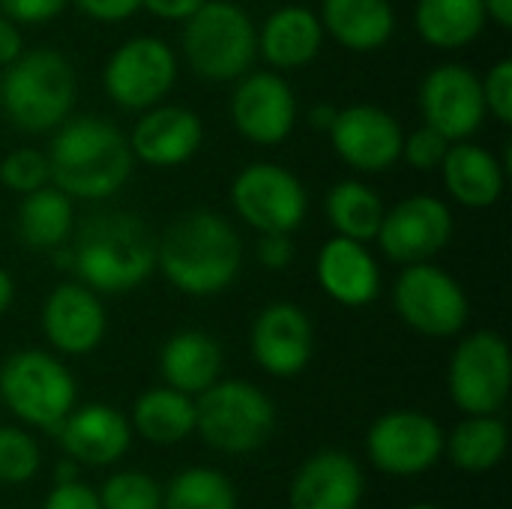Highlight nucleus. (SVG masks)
Wrapping results in <instances>:
<instances>
[{"instance_id": "ddd939ff", "label": "nucleus", "mask_w": 512, "mask_h": 509, "mask_svg": "<svg viewBox=\"0 0 512 509\" xmlns=\"http://www.w3.org/2000/svg\"><path fill=\"white\" fill-rule=\"evenodd\" d=\"M420 111L450 144L468 141L486 120L480 75L465 63H438L420 84Z\"/></svg>"}, {"instance_id": "20e7f679", "label": "nucleus", "mask_w": 512, "mask_h": 509, "mask_svg": "<svg viewBox=\"0 0 512 509\" xmlns=\"http://www.w3.org/2000/svg\"><path fill=\"white\" fill-rule=\"evenodd\" d=\"M78 78L57 48L21 51L0 75V108L21 132L57 129L75 105Z\"/></svg>"}, {"instance_id": "a19ab883", "label": "nucleus", "mask_w": 512, "mask_h": 509, "mask_svg": "<svg viewBox=\"0 0 512 509\" xmlns=\"http://www.w3.org/2000/svg\"><path fill=\"white\" fill-rule=\"evenodd\" d=\"M69 3H75L87 18L105 21V24L126 21L141 9V0H69Z\"/></svg>"}, {"instance_id": "f03ea898", "label": "nucleus", "mask_w": 512, "mask_h": 509, "mask_svg": "<svg viewBox=\"0 0 512 509\" xmlns=\"http://www.w3.org/2000/svg\"><path fill=\"white\" fill-rule=\"evenodd\" d=\"M51 183L72 201H105L132 177L135 156L129 138L105 117H66L48 147Z\"/></svg>"}, {"instance_id": "2f4dec72", "label": "nucleus", "mask_w": 512, "mask_h": 509, "mask_svg": "<svg viewBox=\"0 0 512 509\" xmlns=\"http://www.w3.org/2000/svg\"><path fill=\"white\" fill-rule=\"evenodd\" d=\"M162 509H237V492L213 468H186L162 492Z\"/></svg>"}, {"instance_id": "c85d7f7f", "label": "nucleus", "mask_w": 512, "mask_h": 509, "mask_svg": "<svg viewBox=\"0 0 512 509\" xmlns=\"http://www.w3.org/2000/svg\"><path fill=\"white\" fill-rule=\"evenodd\" d=\"M132 426L150 444H177L195 432V399L174 387L147 390L132 408Z\"/></svg>"}, {"instance_id": "6e6552de", "label": "nucleus", "mask_w": 512, "mask_h": 509, "mask_svg": "<svg viewBox=\"0 0 512 509\" xmlns=\"http://www.w3.org/2000/svg\"><path fill=\"white\" fill-rule=\"evenodd\" d=\"M393 306L411 330L429 339L459 336L471 318V303L459 279L429 261L402 267L393 285Z\"/></svg>"}, {"instance_id": "4468645a", "label": "nucleus", "mask_w": 512, "mask_h": 509, "mask_svg": "<svg viewBox=\"0 0 512 509\" xmlns=\"http://www.w3.org/2000/svg\"><path fill=\"white\" fill-rule=\"evenodd\" d=\"M366 447L378 471L390 477H417L441 459L444 432L429 414L390 411L372 423Z\"/></svg>"}, {"instance_id": "c03bdc74", "label": "nucleus", "mask_w": 512, "mask_h": 509, "mask_svg": "<svg viewBox=\"0 0 512 509\" xmlns=\"http://www.w3.org/2000/svg\"><path fill=\"white\" fill-rule=\"evenodd\" d=\"M486 18H492L501 30L512 27V0H483Z\"/></svg>"}, {"instance_id": "0eeeda50", "label": "nucleus", "mask_w": 512, "mask_h": 509, "mask_svg": "<svg viewBox=\"0 0 512 509\" xmlns=\"http://www.w3.org/2000/svg\"><path fill=\"white\" fill-rule=\"evenodd\" d=\"M72 372L45 351H15L0 366V399L24 423L54 432L75 408Z\"/></svg>"}, {"instance_id": "79ce46f5", "label": "nucleus", "mask_w": 512, "mask_h": 509, "mask_svg": "<svg viewBox=\"0 0 512 509\" xmlns=\"http://www.w3.org/2000/svg\"><path fill=\"white\" fill-rule=\"evenodd\" d=\"M204 0H141V9L162 21H186L201 9Z\"/></svg>"}, {"instance_id": "f257e3e1", "label": "nucleus", "mask_w": 512, "mask_h": 509, "mask_svg": "<svg viewBox=\"0 0 512 509\" xmlns=\"http://www.w3.org/2000/svg\"><path fill=\"white\" fill-rule=\"evenodd\" d=\"M156 267L180 294L216 297L234 285L243 267V243L222 213L189 210L159 237Z\"/></svg>"}, {"instance_id": "423d86ee", "label": "nucleus", "mask_w": 512, "mask_h": 509, "mask_svg": "<svg viewBox=\"0 0 512 509\" xmlns=\"http://www.w3.org/2000/svg\"><path fill=\"white\" fill-rule=\"evenodd\" d=\"M276 429L270 396L249 381H216L195 399V432L219 453L261 450Z\"/></svg>"}, {"instance_id": "a878e982", "label": "nucleus", "mask_w": 512, "mask_h": 509, "mask_svg": "<svg viewBox=\"0 0 512 509\" xmlns=\"http://www.w3.org/2000/svg\"><path fill=\"white\" fill-rule=\"evenodd\" d=\"M159 369L168 387L198 396L222 375V348L204 330H180L174 333L159 354Z\"/></svg>"}, {"instance_id": "4c0bfd02", "label": "nucleus", "mask_w": 512, "mask_h": 509, "mask_svg": "<svg viewBox=\"0 0 512 509\" xmlns=\"http://www.w3.org/2000/svg\"><path fill=\"white\" fill-rule=\"evenodd\" d=\"M69 0H0V12L15 24H45L54 21Z\"/></svg>"}, {"instance_id": "c9c22d12", "label": "nucleus", "mask_w": 512, "mask_h": 509, "mask_svg": "<svg viewBox=\"0 0 512 509\" xmlns=\"http://www.w3.org/2000/svg\"><path fill=\"white\" fill-rule=\"evenodd\" d=\"M447 150H450V141L432 126H420L402 138V159L417 171H438Z\"/></svg>"}, {"instance_id": "7ed1b4c3", "label": "nucleus", "mask_w": 512, "mask_h": 509, "mask_svg": "<svg viewBox=\"0 0 512 509\" xmlns=\"http://www.w3.org/2000/svg\"><path fill=\"white\" fill-rule=\"evenodd\" d=\"M72 252L78 282L96 294H126L147 282L156 267V243L150 228L123 210L93 213L81 225Z\"/></svg>"}, {"instance_id": "393cba45", "label": "nucleus", "mask_w": 512, "mask_h": 509, "mask_svg": "<svg viewBox=\"0 0 512 509\" xmlns=\"http://www.w3.org/2000/svg\"><path fill=\"white\" fill-rule=\"evenodd\" d=\"M318 18L324 33L357 54L384 48L396 33V12L390 0H324Z\"/></svg>"}, {"instance_id": "b1692460", "label": "nucleus", "mask_w": 512, "mask_h": 509, "mask_svg": "<svg viewBox=\"0 0 512 509\" xmlns=\"http://www.w3.org/2000/svg\"><path fill=\"white\" fill-rule=\"evenodd\" d=\"M324 36L318 12L306 6H282L258 27V54L273 69H300L321 54Z\"/></svg>"}, {"instance_id": "2eb2a0df", "label": "nucleus", "mask_w": 512, "mask_h": 509, "mask_svg": "<svg viewBox=\"0 0 512 509\" xmlns=\"http://www.w3.org/2000/svg\"><path fill=\"white\" fill-rule=\"evenodd\" d=\"M327 135L336 156L363 174H381L402 159V123L378 105L357 102L336 111Z\"/></svg>"}, {"instance_id": "39448f33", "label": "nucleus", "mask_w": 512, "mask_h": 509, "mask_svg": "<svg viewBox=\"0 0 512 509\" xmlns=\"http://www.w3.org/2000/svg\"><path fill=\"white\" fill-rule=\"evenodd\" d=\"M183 24V54L204 81H237L258 57V27L231 0H204Z\"/></svg>"}, {"instance_id": "f8f14e48", "label": "nucleus", "mask_w": 512, "mask_h": 509, "mask_svg": "<svg viewBox=\"0 0 512 509\" xmlns=\"http://www.w3.org/2000/svg\"><path fill=\"white\" fill-rule=\"evenodd\" d=\"M453 237V213L435 195H408L390 210H384L381 228L375 234L381 252L396 264H420L447 249Z\"/></svg>"}, {"instance_id": "1a4fd4ad", "label": "nucleus", "mask_w": 512, "mask_h": 509, "mask_svg": "<svg viewBox=\"0 0 512 509\" xmlns=\"http://www.w3.org/2000/svg\"><path fill=\"white\" fill-rule=\"evenodd\" d=\"M177 84V54L159 36H132L120 42L102 69L108 99L126 111L159 105Z\"/></svg>"}, {"instance_id": "58836bf2", "label": "nucleus", "mask_w": 512, "mask_h": 509, "mask_svg": "<svg viewBox=\"0 0 512 509\" xmlns=\"http://www.w3.org/2000/svg\"><path fill=\"white\" fill-rule=\"evenodd\" d=\"M42 509H102V504H99V492L75 480V483L54 486Z\"/></svg>"}, {"instance_id": "4be33fe9", "label": "nucleus", "mask_w": 512, "mask_h": 509, "mask_svg": "<svg viewBox=\"0 0 512 509\" xmlns=\"http://www.w3.org/2000/svg\"><path fill=\"white\" fill-rule=\"evenodd\" d=\"M363 498V471L345 453H318L294 477L291 509H357Z\"/></svg>"}, {"instance_id": "ea45409f", "label": "nucleus", "mask_w": 512, "mask_h": 509, "mask_svg": "<svg viewBox=\"0 0 512 509\" xmlns=\"http://www.w3.org/2000/svg\"><path fill=\"white\" fill-rule=\"evenodd\" d=\"M294 261L291 234H261L258 237V264L264 270H288Z\"/></svg>"}, {"instance_id": "cd10ccee", "label": "nucleus", "mask_w": 512, "mask_h": 509, "mask_svg": "<svg viewBox=\"0 0 512 509\" xmlns=\"http://www.w3.org/2000/svg\"><path fill=\"white\" fill-rule=\"evenodd\" d=\"M414 27L426 45L456 51L483 33L486 9L483 0H417Z\"/></svg>"}, {"instance_id": "9b49d317", "label": "nucleus", "mask_w": 512, "mask_h": 509, "mask_svg": "<svg viewBox=\"0 0 512 509\" xmlns=\"http://www.w3.org/2000/svg\"><path fill=\"white\" fill-rule=\"evenodd\" d=\"M450 396L459 411L498 414L510 396V345L495 330H477L459 342L450 357Z\"/></svg>"}, {"instance_id": "f3484780", "label": "nucleus", "mask_w": 512, "mask_h": 509, "mask_svg": "<svg viewBox=\"0 0 512 509\" xmlns=\"http://www.w3.org/2000/svg\"><path fill=\"white\" fill-rule=\"evenodd\" d=\"M108 315L102 297L84 282H63L51 288L42 303V333L51 348L69 357L96 351L105 339Z\"/></svg>"}, {"instance_id": "dca6fc26", "label": "nucleus", "mask_w": 512, "mask_h": 509, "mask_svg": "<svg viewBox=\"0 0 512 509\" xmlns=\"http://www.w3.org/2000/svg\"><path fill=\"white\" fill-rule=\"evenodd\" d=\"M231 123L252 144H282L297 123L294 87L276 72L240 75L231 96Z\"/></svg>"}, {"instance_id": "473e14b6", "label": "nucleus", "mask_w": 512, "mask_h": 509, "mask_svg": "<svg viewBox=\"0 0 512 509\" xmlns=\"http://www.w3.org/2000/svg\"><path fill=\"white\" fill-rule=\"evenodd\" d=\"M102 509H162V489L144 471H120L99 489Z\"/></svg>"}, {"instance_id": "aec40b11", "label": "nucleus", "mask_w": 512, "mask_h": 509, "mask_svg": "<svg viewBox=\"0 0 512 509\" xmlns=\"http://www.w3.org/2000/svg\"><path fill=\"white\" fill-rule=\"evenodd\" d=\"M315 279L321 291L348 309H363L381 294V267L366 243L330 237L315 258Z\"/></svg>"}, {"instance_id": "e433bc0d", "label": "nucleus", "mask_w": 512, "mask_h": 509, "mask_svg": "<svg viewBox=\"0 0 512 509\" xmlns=\"http://www.w3.org/2000/svg\"><path fill=\"white\" fill-rule=\"evenodd\" d=\"M483 102L486 114H492L501 126H512V60H498L483 78Z\"/></svg>"}, {"instance_id": "6ab92c4d", "label": "nucleus", "mask_w": 512, "mask_h": 509, "mask_svg": "<svg viewBox=\"0 0 512 509\" xmlns=\"http://www.w3.org/2000/svg\"><path fill=\"white\" fill-rule=\"evenodd\" d=\"M204 141V123L192 108L153 105L129 132L132 156L153 168H177L189 162Z\"/></svg>"}, {"instance_id": "49530a36", "label": "nucleus", "mask_w": 512, "mask_h": 509, "mask_svg": "<svg viewBox=\"0 0 512 509\" xmlns=\"http://www.w3.org/2000/svg\"><path fill=\"white\" fill-rule=\"evenodd\" d=\"M12 300H15V279L0 267V315L12 306Z\"/></svg>"}, {"instance_id": "f704fd0d", "label": "nucleus", "mask_w": 512, "mask_h": 509, "mask_svg": "<svg viewBox=\"0 0 512 509\" xmlns=\"http://www.w3.org/2000/svg\"><path fill=\"white\" fill-rule=\"evenodd\" d=\"M48 180H51V171H48V156L42 150L18 147L0 159V183L15 195H27L45 186Z\"/></svg>"}, {"instance_id": "37998d69", "label": "nucleus", "mask_w": 512, "mask_h": 509, "mask_svg": "<svg viewBox=\"0 0 512 509\" xmlns=\"http://www.w3.org/2000/svg\"><path fill=\"white\" fill-rule=\"evenodd\" d=\"M21 51H24V36H21L18 24L0 12V69L9 66Z\"/></svg>"}, {"instance_id": "9d476101", "label": "nucleus", "mask_w": 512, "mask_h": 509, "mask_svg": "<svg viewBox=\"0 0 512 509\" xmlns=\"http://www.w3.org/2000/svg\"><path fill=\"white\" fill-rule=\"evenodd\" d=\"M231 207L258 234H291L309 213V195L285 165L252 162L231 183Z\"/></svg>"}, {"instance_id": "de8ad7c7", "label": "nucleus", "mask_w": 512, "mask_h": 509, "mask_svg": "<svg viewBox=\"0 0 512 509\" xmlns=\"http://www.w3.org/2000/svg\"><path fill=\"white\" fill-rule=\"evenodd\" d=\"M78 480V462L75 459H66L54 468V486H63V483H75Z\"/></svg>"}, {"instance_id": "412c9836", "label": "nucleus", "mask_w": 512, "mask_h": 509, "mask_svg": "<svg viewBox=\"0 0 512 509\" xmlns=\"http://www.w3.org/2000/svg\"><path fill=\"white\" fill-rule=\"evenodd\" d=\"M57 438L78 465H114L132 444V426L111 405H84L69 411Z\"/></svg>"}, {"instance_id": "bb28decb", "label": "nucleus", "mask_w": 512, "mask_h": 509, "mask_svg": "<svg viewBox=\"0 0 512 509\" xmlns=\"http://www.w3.org/2000/svg\"><path fill=\"white\" fill-rule=\"evenodd\" d=\"M15 228H18V240L27 249L54 252L60 246H69L75 234V204L63 189L45 183L21 198Z\"/></svg>"}, {"instance_id": "09e8293b", "label": "nucleus", "mask_w": 512, "mask_h": 509, "mask_svg": "<svg viewBox=\"0 0 512 509\" xmlns=\"http://www.w3.org/2000/svg\"><path fill=\"white\" fill-rule=\"evenodd\" d=\"M408 509H438V507H432V504H414V507H408Z\"/></svg>"}, {"instance_id": "c756f323", "label": "nucleus", "mask_w": 512, "mask_h": 509, "mask_svg": "<svg viewBox=\"0 0 512 509\" xmlns=\"http://www.w3.org/2000/svg\"><path fill=\"white\" fill-rule=\"evenodd\" d=\"M384 201L381 195L363 183V180H339L327 198H324V213L339 237L369 243L375 240L381 219H384Z\"/></svg>"}, {"instance_id": "a211bd4d", "label": "nucleus", "mask_w": 512, "mask_h": 509, "mask_svg": "<svg viewBox=\"0 0 512 509\" xmlns=\"http://www.w3.org/2000/svg\"><path fill=\"white\" fill-rule=\"evenodd\" d=\"M255 363L273 378L300 375L315 351V333L309 315L294 303H270L255 315L249 333Z\"/></svg>"}, {"instance_id": "5701e85b", "label": "nucleus", "mask_w": 512, "mask_h": 509, "mask_svg": "<svg viewBox=\"0 0 512 509\" xmlns=\"http://www.w3.org/2000/svg\"><path fill=\"white\" fill-rule=\"evenodd\" d=\"M441 177L453 201L471 210H486L495 207L504 195L507 186V168L498 162L495 153L486 147H477L471 141H453L444 162H441Z\"/></svg>"}, {"instance_id": "a18cd8bd", "label": "nucleus", "mask_w": 512, "mask_h": 509, "mask_svg": "<svg viewBox=\"0 0 512 509\" xmlns=\"http://www.w3.org/2000/svg\"><path fill=\"white\" fill-rule=\"evenodd\" d=\"M336 111H339V108H333V105H315V108L309 111V126H312L315 132H330V126H333V120H336Z\"/></svg>"}, {"instance_id": "7c9ffc66", "label": "nucleus", "mask_w": 512, "mask_h": 509, "mask_svg": "<svg viewBox=\"0 0 512 509\" xmlns=\"http://www.w3.org/2000/svg\"><path fill=\"white\" fill-rule=\"evenodd\" d=\"M507 444V426L495 414H471L465 423L456 426L450 441H444V450L459 471L486 474L507 456Z\"/></svg>"}, {"instance_id": "72a5a7b5", "label": "nucleus", "mask_w": 512, "mask_h": 509, "mask_svg": "<svg viewBox=\"0 0 512 509\" xmlns=\"http://www.w3.org/2000/svg\"><path fill=\"white\" fill-rule=\"evenodd\" d=\"M39 471V447L21 429H0V483L18 486L33 480Z\"/></svg>"}]
</instances>
